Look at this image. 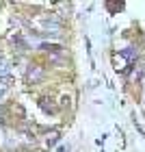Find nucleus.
Here are the masks:
<instances>
[{
    "label": "nucleus",
    "mask_w": 145,
    "mask_h": 152,
    "mask_svg": "<svg viewBox=\"0 0 145 152\" xmlns=\"http://www.w3.org/2000/svg\"><path fill=\"white\" fill-rule=\"evenodd\" d=\"M41 76H44L41 67H37V65H35V70H30V72H28V80H37V78H41Z\"/></svg>",
    "instance_id": "obj_1"
}]
</instances>
